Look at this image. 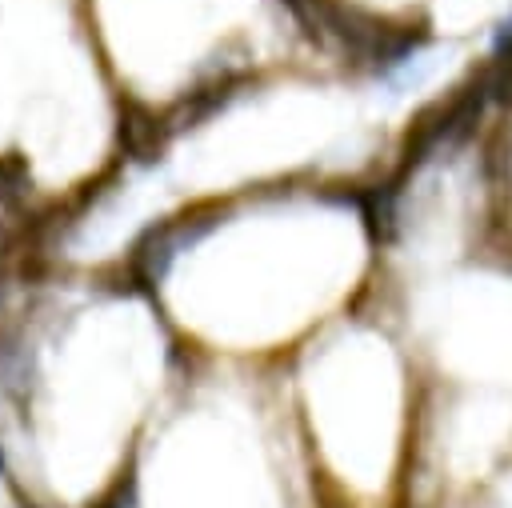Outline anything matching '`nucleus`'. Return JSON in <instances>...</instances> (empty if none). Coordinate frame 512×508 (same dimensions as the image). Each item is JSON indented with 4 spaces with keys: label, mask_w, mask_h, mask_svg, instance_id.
Listing matches in <instances>:
<instances>
[{
    "label": "nucleus",
    "mask_w": 512,
    "mask_h": 508,
    "mask_svg": "<svg viewBox=\"0 0 512 508\" xmlns=\"http://www.w3.org/2000/svg\"><path fill=\"white\" fill-rule=\"evenodd\" d=\"M496 180H500V236L512 252V92L508 88L496 120Z\"/></svg>",
    "instance_id": "f257e3e1"
},
{
    "label": "nucleus",
    "mask_w": 512,
    "mask_h": 508,
    "mask_svg": "<svg viewBox=\"0 0 512 508\" xmlns=\"http://www.w3.org/2000/svg\"><path fill=\"white\" fill-rule=\"evenodd\" d=\"M472 508H512V456L472 492Z\"/></svg>",
    "instance_id": "f03ea898"
}]
</instances>
